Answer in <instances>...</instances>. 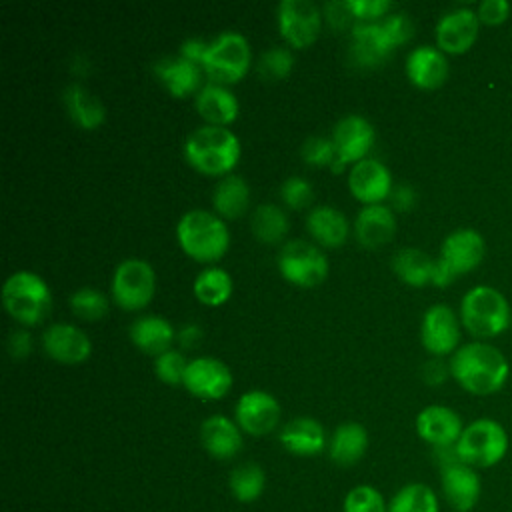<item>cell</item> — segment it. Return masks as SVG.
I'll return each mask as SVG.
<instances>
[{"mask_svg":"<svg viewBox=\"0 0 512 512\" xmlns=\"http://www.w3.org/2000/svg\"><path fill=\"white\" fill-rule=\"evenodd\" d=\"M450 374L466 392L488 396L506 384L510 364L496 346L476 340L460 346L452 354Z\"/></svg>","mask_w":512,"mask_h":512,"instance_id":"cell-1","label":"cell"},{"mask_svg":"<svg viewBox=\"0 0 512 512\" xmlns=\"http://www.w3.org/2000/svg\"><path fill=\"white\" fill-rule=\"evenodd\" d=\"M184 156L198 172L226 176L240 158V140L226 126L206 124L188 134Z\"/></svg>","mask_w":512,"mask_h":512,"instance_id":"cell-2","label":"cell"},{"mask_svg":"<svg viewBox=\"0 0 512 512\" xmlns=\"http://www.w3.org/2000/svg\"><path fill=\"white\" fill-rule=\"evenodd\" d=\"M180 248L198 262H216L230 244L224 220L208 210H188L176 224Z\"/></svg>","mask_w":512,"mask_h":512,"instance_id":"cell-3","label":"cell"},{"mask_svg":"<svg viewBox=\"0 0 512 512\" xmlns=\"http://www.w3.org/2000/svg\"><path fill=\"white\" fill-rule=\"evenodd\" d=\"M2 304L22 326H36L48 316L52 294L42 276L30 270H18L2 286Z\"/></svg>","mask_w":512,"mask_h":512,"instance_id":"cell-4","label":"cell"},{"mask_svg":"<svg viewBox=\"0 0 512 512\" xmlns=\"http://www.w3.org/2000/svg\"><path fill=\"white\" fill-rule=\"evenodd\" d=\"M460 322L480 340L494 338L510 324V304L500 290L478 284L462 296Z\"/></svg>","mask_w":512,"mask_h":512,"instance_id":"cell-5","label":"cell"},{"mask_svg":"<svg viewBox=\"0 0 512 512\" xmlns=\"http://www.w3.org/2000/svg\"><path fill=\"white\" fill-rule=\"evenodd\" d=\"M508 444V432L498 420L476 418L464 426L456 442V454L460 462L482 470L500 464L508 452Z\"/></svg>","mask_w":512,"mask_h":512,"instance_id":"cell-6","label":"cell"},{"mask_svg":"<svg viewBox=\"0 0 512 512\" xmlns=\"http://www.w3.org/2000/svg\"><path fill=\"white\" fill-rule=\"evenodd\" d=\"M486 252L484 238L472 228H460L448 234L442 242L440 256L434 260L432 284L448 286L458 276L474 270Z\"/></svg>","mask_w":512,"mask_h":512,"instance_id":"cell-7","label":"cell"},{"mask_svg":"<svg viewBox=\"0 0 512 512\" xmlns=\"http://www.w3.org/2000/svg\"><path fill=\"white\" fill-rule=\"evenodd\" d=\"M252 52L248 40L240 32L218 34L202 60V70L208 74L212 84H234L244 78L250 68Z\"/></svg>","mask_w":512,"mask_h":512,"instance_id":"cell-8","label":"cell"},{"mask_svg":"<svg viewBox=\"0 0 512 512\" xmlns=\"http://www.w3.org/2000/svg\"><path fill=\"white\" fill-rule=\"evenodd\" d=\"M112 298L128 312L142 310L154 296L156 274L152 266L140 258L122 260L112 274Z\"/></svg>","mask_w":512,"mask_h":512,"instance_id":"cell-9","label":"cell"},{"mask_svg":"<svg viewBox=\"0 0 512 512\" xmlns=\"http://www.w3.org/2000/svg\"><path fill=\"white\" fill-rule=\"evenodd\" d=\"M280 274L302 288L318 286L328 276V260L324 252L308 240H290L278 254Z\"/></svg>","mask_w":512,"mask_h":512,"instance_id":"cell-10","label":"cell"},{"mask_svg":"<svg viewBox=\"0 0 512 512\" xmlns=\"http://www.w3.org/2000/svg\"><path fill=\"white\" fill-rule=\"evenodd\" d=\"M320 8L310 0H282L278 4V28L294 48L310 46L320 34Z\"/></svg>","mask_w":512,"mask_h":512,"instance_id":"cell-11","label":"cell"},{"mask_svg":"<svg viewBox=\"0 0 512 512\" xmlns=\"http://www.w3.org/2000/svg\"><path fill=\"white\" fill-rule=\"evenodd\" d=\"M282 416L278 400L264 390H248L234 406V420L244 434L266 436L276 430Z\"/></svg>","mask_w":512,"mask_h":512,"instance_id":"cell-12","label":"cell"},{"mask_svg":"<svg viewBox=\"0 0 512 512\" xmlns=\"http://www.w3.org/2000/svg\"><path fill=\"white\" fill-rule=\"evenodd\" d=\"M440 490L454 512H472L482 496V478L476 468L456 460L440 468Z\"/></svg>","mask_w":512,"mask_h":512,"instance_id":"cell-13","label":"cell"},{"mask_svg":"<svg viewBox=\"0 0 512 512\" xmlns=\"http://www.w3.org/2000/svg\"><path fill=\"white\" fill-rule=\"evenodd\" d=\"M182 386L200 400H218L232 388L230 368L210 356H200L188 362Z\"/></svg>","mask_w":512,"mask_h":512,"instance_id":"cell-14","label":"cell"},{"mask_svg":"<svg viewBox=\"0 0 512 512\" xmlns=\"http://www.w3.org/2000/svg\"><path fill=\"white\" fill-rule=\"evenodd\" d=\"M422 346L436 358L454 354L460 342V320L446 304L430 306L422 316L420 326Z\"/></svg>","mask_w":512,"mask_h":512,"instance_id":"cell-15","label":"cell"},{"mask_svg":"<svg viewBox=\"0 0 512 512\" xmlns=\"http://www.w3.org/2000/svg\"><path fill=\"white\" fill-rule=\"evenodd\" d=\"M480 20L470 8L446 12L436 24V44L444 54H464L478 38Z\"/></svg>","mask_w":512,"mask_h":512,"instance_id":"cell-16","label":"cell"},{"mask_svg":"<svg viewBox=\"0 0 512 512\" xmlns=\"http://www.w3.org/2000/svg\"><path fill=\"white\" fill-rule=\"evenodd\" d=\"M374 126L360 114H348L340 118L332 130V142L336 156L348 166L366 158V152L374 144Z\"/></svg>","mask_w":512,"mask_h":512,"instance_id":"cell-17","label":"cell"},{"mask_svg":"<svg viewBox=\"0 0 512 512\" xmlns=\"http://www.w3.org/2000/svg\"><path fill=\"white\" fill-rule=\"evenodd\" d=\"M462 430L464 424L458 412L442 404L426 406L416 416V434L432 448L456 446Z\"/></svg>","mask_w":512,"mask_h":512,"instance_id":"cell-18","label":"cell"},{"mask_svg":"<svg viewBox=\"0 0 512 512\" xmlns=\"http://www.w3.org/2000/svg\"><path fill=\"white\" fill-rule=\"evenodd\" d=\"M348 188L352 196L366 206L380 204L392 192V174L380 160L364 158L352 164L348 172Z\"/></svg>","mask_w":512,"mask_h":512,"instance_id":"cell-19","label":"cell"},{"mask_svg":"<svg viewBox=\"0 0 512 512\" xmlns=\"http://www.w3.org/2000/svg\"><path fill=\"white\" fill-rule=\"evenodd\" d=\"M44 352L62 364H80L92 352V342L74 324H50L42 334Z\"/></svg>","mask_w":512,"mask_h":512,"instance_id":"cell-20","label":"cell"},{"mask_svg":"<svg viewBox=\"0 0 512 512\" xmlns=\"http://www.w3.org/2000/svg\"><path fill=\"white\" fill-rule=\"evenodd\" d=\"M202 448L216 460H232L244 446V432L236 420L214 414L200 424Z\"/></svg>","mask_w":512,"mask_h":512,"instance_id":"cell-21","label":"cell"},{"mask_svg":"<svg viewBox=\"0 0 512 512\" xmlns=\"http://www.w3.org/2000/svg\"><path fill=\"white\" fill-rule=\"evenodd\" d=\"M278 440L286 452L304 458L316 456L328 446L324 426L312 416H296L288 420L282 426Z\"/></svg>","mask_w":512,"mask_h":512,"instance_id":"cell-22","label":"cell"},{"mask_svg":"<svg viewBox=\"0 0 512 512\" xmlns=\"http://www.w3.org/2000/svg\"><path fill=\"white\" fill-rule=\"evenodd\" d=\"M406 74L414 86L434 90L448 78V60L440 48L424 44L408 54Z\"/></svg>","mask_w":512,"mask_h":512,"instance_id":"cell-23","label":"cell"},{"mask_svg":"<svg viewBox=\"0 0 512 512\" xmlns=\"http://www.w3.org/2000/svg\"><path fill=\"white\" fill-rule=\"evenodd\" d=\"M392 48L384 38L380 22H356L352 26L350 60L362 68H374L390 56Z\"/></svg>","mask_w":512,"mask_h":512,"instance_id":"cell-24","label":"cell"},{"mask_svg":"<svg viewBox=\"0 0 512 512\" xmlns=\"http://www.w3.org/2000/svg\"><path fill=\"white\" fill-rule=\"evenodd\" d=\"M162 86L176 98H186L200 86V66L184 56H166L152 66Z\"/></svg>","mask_w":512,"mask_h":512,"instance_id":"cell-25","label":"cell"},{"mask_svg":"<svg viewBox=\"0 0 512 512\" xmlns=\"http://www.w3.org/2000/svg\"><path fill=\"white\" fill-rule=\"evenodd\" d=\"M396 232V216L384 204L364 206L354 220L356 240L366 248H378L392 240Z\"/></svg>","mask_w":512,"mask_h":512,"instance_id":"cell-26","label":"cell"},{"mask_svg":"<svg viewBox=\"0 0 512 512\" xmlns=\"http://www.w3.org/2000/svg\"><path fill=\"white\" fill-rule=\"evenodd\" d=\"M370 436L360 422H342L328 438V458L338 466H354L368 450Z\"/></svg>","mask_w":512,"mask_h":512,"instance_id":"cell-27","label":"cell"},{"mask_svg":"<svg viewBox=\"0 0 512 512\" xmlns=\"http://www.w3.org/2000/svg\"><path fill=\"white\" fill-rule=\"evenodd\" d=\"M130 340L134 342V346H138L142 352L150 354V356H160L166 350H170L176 334H174V326L156 314H148V316H140L130 324Z\"/></svg>","mask_w":512,"mask_h":512,"instance_id":"cell-28","label":"cell"},{"mask_svg":"<svg viewBox=\"0 0 512 512\" xmlns=\"http://www.w3.org/2000/svg\"><path fill=\"white\" fill-rule=\"evenodd\" d=\"M198 114L212 126H226L238 118V98L220 84L204 86L196 96Z\"/></svg>","mask_w":512,"mask_h":512,"instance_id":"cell-29","label":"cell"},{"mask_svg":"<svg viewBox=\"0 0 512 512\" xmlns=\"http://www.w3.org/2000/svg\"><path fill=\"white\" fill-rule=\"evenodd\" d=\"M306 226H308V232L312 234V238L328 248L342 246L350 234L348 218L338 208L328 206V204L312 208L308 212Z\"/></svg>","mask_w":512,"mask_h":512,"instance_id":"cell-30","label":"cell"},{"mask_svg":"<svg viewBox=\"0 0 512 512\" xmlns=\"http://www.w3.org/2000/svg\"><path fill=\"white\" fill-rule=\"evenodd\" d=\"M64 106L70 114V118L84 130H94L98 128L104 118H106V108L100 102L96 94H92L88 88L82 84L74 82L64 88Z\"/></svg>","mask_w":512,"mask_h":512,"instance_id":"cell-31","label":"cell"},{"mask_svg":"<svg viewBox=\"0 0 512 512\" xmlns=\"http://www.w3.org/2000/svg\"><path fill=\"white\" fill-rule=\"evenodd\" d=\"M212 204L220 218H238L250 204V188L238 174H226L214 188Z\"/></svg>","mask_w":512,"mask_h":512,"instance_id":"cell-32","label":"cell"},{"mask_svg":"<svg viewBox=\"0 0 512 512\" xmlns=\"http://www.w3.org/2000/svg\"><path fill=\"white\" fill-rule=\"evenodd\" d=\"M228 488L236 502L252 504L260 500L266 490V472L258 462H242L232 468Z\"/></svg>","mask_w":512,"mask_h":512,"instance_id":"cell-33","label":"cell"},{"mask_svg":"<svg viewBox=\"0 0 512 512\" xmlns=\"http://www.w3.org/2000/svg\"><path fill=\"white\" fill-rule=\"evenodd\" d=\"M392 270L408 286H426L432 282L434 260L420 248H400L392 258Z\"/></svg>","mask_w":512,"mask_h":512,"instance_id":"cell-34","label":"cell"},{"mask_svg":"<svg viewBox=\"0 0 512 512\" xmlns=\"http://www.w3.org/2000/svg\"><path fill=\"white\" fill-rule=\"evenodd\" d=\"M388 512H440V498L426 482H408L388 500Z\"/></svg>","mask_w":512,"mask_h":512,"instance_id":"cell-35","label":"cell"},{"mask_svg":"<svg viewBox=\"0 0 512 512\" xmlns=\"http://www.w3.org/2000/svg\"><path fill=\"white\" fill-rule=\"evenodd\" d=\"M192 290L202 304L220 306L232 294V278L224 268L208 266L194 278Z\"/></svg>","mask_w":512,"mask_h":512,"instance_id":"cell-36","label":"cell"},{"mask_svg":"<svg viewBox=\"0 0 512 512\" xmlns=\"http://www.w3.org/2000/svg\"><path fill=\"white\" fill-rule=\"evenodd\" d=\"M288 228V216L276 204H260L252 214V234L264 244L280 242L288 234Z\"/></svg>","mask_w":512,"mask_h":512,"instance_id":"cell-37","label":"cell"},{"mask_svg":"<svg viewBox=\"0 0 512 512\" xmlns=\"http://www.w3.org/2000/svg\"><path fill=\"white\" fill-rule=\"evenodd\" d=\"M70 308H72L74 316H78L86 322H96L108 314L110 302L100 290H96L92 286H84V288H78L70 296Z\"/></svg>","mask_w":512,"mask_h":512,"instance_id":"cell-38","label":"cell"},{"mask_svg":"<svg viewBox=\"0 0 512 512\" xmlns=\"http://www.w3.org/2000/svg\"><path fill=\"white\" fill-rule=\"evenodd\" d=\"M342 512H388V500L376 486L356 484L346 492Z\"/></svg>","mask_w":512,"mask_h":512,"instance_id":"cell-39","label":"cell"},{"mask_svg":"<svg viewBox=\"0 0 512 512\" xmlns=\"http://www.w3.org/2000/svg\"><path fill=\"white\" fill-rule=\"evenodd\" d=\"M294 66V56L286 46L268 48L258 60V74L264 80H282L290 74Z\"/></svg>","mask_w":512,"mask_h":512,"instance_id":"cell-40","label":"cell"},{"mask_svg":"<svg viewBox=\"0 0 512 512\" xmlns=\"http://www.w3.org/2000/svg\"><path fill=\"white\" fill-rule=\"evenodd\" d=\"M188 360L184 358L182 352L170 348L164 354L154 358V372L158 380H162L168 386H178L184 382Z\"/></svg>","mask_w":512,"mask_h":512,"instance_id":"cell-41","label":"cell"},{"mask_svg":"<svg viewBox=\"0 0 512 512\" xmlns=\"http://www.w3.org/2000/svg\"><path fill=\"white\" fill-rule=\"evenodd\" d=\"M380 28L392 50L400 44H406L414 36V22L406 12L388 14L386 18L380 20Z\"/></svg>","mask_w":512,"mask_h":512,"instance_id":"cell-42","label":"cell"},{"mask_svg":"<svg viewBox=\"0 0 512 512\" xmlns=\"http://www.w3.org/2000/svg\"><path fill=\"white\" fill-rule=\"evenodd\" d=\"M300 154H302L304 162L312 164V166H330L336 160L334 142H332V138H326V136L306 138Z\"/></svg>","mask_w":512,"mask_h":512,"instance_id":"cell-43","label":"cell"},{"mask_svg":"<svg viewBox=\"0 0 512 512\" xmlns=\"http://www.w3.org/2000/svg\"><path fill=\"white\" fill-rule=\"evenodd\" d=\"M312 186L302 176H288L280 186V198L284 206L292 210H302L312 202Z\"/></svg>","mask_w":512,"mask_h":512,"instance_id":"cell-44","label":"cell"},{"mask_svg":"<svg viewBox=\"0 0 512 512\" xmlns=\"http://www.w3.org/2000/svg\"><path fill=\"white\" fill-rule=\"evenodd\" d=\"M346 2L356 22H380V18H386L390 10L388 0H346Z\"/></svg>","mask_w":512,"mask_h":512,"instance_id":"cell-45","label":"cell"},{"mask_svg":"<svg viewBox=\"0 0 512 512\" xmlns=\"http://www.w3.org/2000/svg\"><path fill=\"white\" fill-rule=\"evenodd\" d=\"M476 14H478L480 24L498 26V24L506 22V18L510 16V4L506 0H484L478 6Z\"/></svg>","mask_w":512,"mask_h":512,"instance_id":"cell-46","label":"cell"},{"mask_svg":"<svg viewBox=\"0 0 512 512\" xmlns=\"http://www.w3.org/2000/svg\"><path fill=\"white\" fill-rule=\"evenodd\" d=\"M324 14H326V18H328V22H330V26L332 28H338V30H344V28H352L356 22V18H354V14H352V10L348 8V2L344 0V2H328L326 6H324Z\"/></svg>","mask_w":512,"mask_h":512,"instance_id":"cell-47","label":"cell"},{"mask_svg":"<svg viewBox=\"0 0 512 512\" xmlns=\"http://www.w3.org/2000/svg\"><path fill=\"white\" fill-rule=\"evenodd\" d=\"M6 346H8L10 356L20 360V358H26L30 354L32 338H30V334L26 330H14V332H10Z\"/></svg>","mask_w":512,"mask_h":512,"instance_id":"cell-48","label":"cell"},{"mask_svg":"<svg viewBox=\"0 0 512 512\" xmlns=\"http://www.w3.org/2000/svg\"><path fill=\"white\" fill-rule=\"evenodd\" d=\"M450 374V364H444L440 358H432L422 366V378L430 384V386H438L442 384Z\"/></svg>","mask_w":512,"mask_h":512,"instance_id":"cell-49","label":"cell"},{"mask_svg":"<svg viewBox=\"0 0 512 512\" xmlns=\"http://www.w3.org/2000/svg\"><path fill=\"white\" fill-rule=\"evenodd\" d=\"M390 200H392V206L398 210V212H408L414 202H416V192L412 186L408 184H400V186H394L392 192H390Z\"/></svg>","mask_w":512,"mask_h":512,"instance_id":"cell-50","label":"cell"},{"mask_svg":"<svg viewBox=\"0 0 512 512\" xmlns=\"http://www.w3.org/2000/svg\"><path fill=\"white\" fill-rule=\"evenodd\" d=\"M208 46H210V42H204L200 38H190L180 46V56H184V58L196 62L198 66H202V60L208 52Z\"/></svg>","mask_w":512,"mask_h":512,"instance_id":"cell-51","label":"cell"},{"mask_svg":"<svg viewBox=\"0 0 512 512\" xmlns=\"http://www.w3.org/2000/svg\"><path fill=\"white\" fill-rule=\"evenodd\" d=\"M178 342L184 346V348H196L198 342L202 340V330L200 326L196 324H186L180 332H178Z\"/></svg>","mask_w":512,"mask_h":512,"instance_id":"cell-52","label":"cell"}]
</instances>
